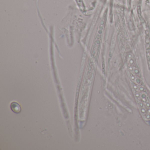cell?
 <instances>
[{
	"mask_svg": "<svg viewBox=\"0 0 150 150\" xmlns=\"http://www.w3.org/2000/svg\"><path fill=\"white\" fill-rule=\"evenodd\" d=\"M11 108L14 112L16 113H20L21 109L20 105L15 102H13L11 103Z\"/></svg>",
	"mask_w": 150,
	"mask_h": 150,
	"instance_id": "6da1fadb",
	"label": "cell"
},
{
	"mask_svg": "<svg viewBox=\"0 0 150 150\" xmlns=\"http://www.w3.org/2000/svg\"><path fill=\"white\" fill-rule=\"evenodd\" d=\"M136 81H137V82L138 83H140V80L139 79H137V80H136Z\"/></svg>",
	"mask_w": 150,
	"mask_h": 150,
	"instance_id": "7a4b0ae2",
	"label": "cell"
},
{
	"mask_svg": "<svg viewBox=\"0 0 150 150\" xmlns=\"http://www.w3.org/2000/svg\"><path fill=\"white\" fill-rule=\"evenodd\" d=\"M134 88H135V89H137V86H136V85H134Z\"/></svg>",
	"mask_w": 150,
	"mask_h": 150,
	"instance_id": "3957f363",
	"label": "cell"
}]
</instances>
